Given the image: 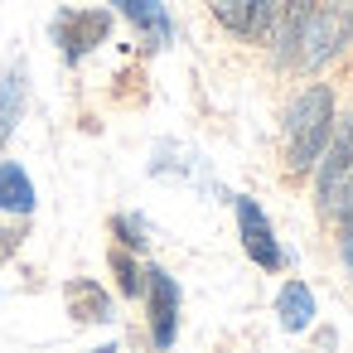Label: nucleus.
I'll list each match as a JSON object with an SVG mask.
<instances>
[{
    "label": "nucleus",
    "instance_id": "nucleus-1",
    "mask_svg": "<svg viewBox=\"0 0 353 353\" xmlns=\"http://www.w3.org/2000/svg\"><path fill=\"white\" fill-rule=\"evenodd\" d=\"M329 136H334V88H329V83H310V88L285 107V126H281L285 179L314 174V165H319Z\"/></svg>",
    "mask_w": 353,
    "mask_h": 353
},
{
    "label": "nucleus",
    "instance_id": "nucleus-2",
    "mask_svg": "<svg viewBox=\"0 0 353 353\" xmlns=\"http://www.w3.org/2000/svg\"><path fill=\"white\" fill-rule=\"evenodd\" d=\"M314 199H319V213L329 223H343L353 213V117L329 136L319 165H314Z\"/></svg>",
    "mask_w": 353,
    "mask_h": 353
},
{
    "label": "nucleus",
    "instance_id": "nucleus-3",
    "mask_svg": "<svg viewBox=\"0 0 353 353\" xmlns=\"http://www.w3.org/2000/svg\"><path fill=\"white\" fill-rule=\"evenodd\" d=\"M112 34V10H59L54 15V44L63 49L68 63H83L97 44Z\"/></svg>",
    "mask_w": 353,
    "mask_h": 353
},
{
    "label": "nucleus",
    "instance_id": "nucleus-4",
    "mask_svg": "<svg viewBox=\"0 0 353 353\" xmlns=\"http://www.w3.org/2000/svg\"><path fill=\"white\" fill-rule=\"evenodd\" d=\"M281 6H285V0H208L213 20H218L232 39H252V44L271 39Z\"/></svg>",
    "mask_w": 353,
    "mask_h": 353
},
{
    "label": "nucleus",
    "instance_id": "nucleus-5",
    "mask_svg": "<svg viewBox=\"0 0 353 353\" xmlns=\"http://www.w3.org/2000/svg\"><path fill=\"white\" fill-rule=\"evenodd\" d=\"M237 237H242V252H247L261 271H281V266H285V252H281V242H276V232H271L261 203L247 199V194H237Z\"/></svg>",
    "mask_w": 353,
    "mask_h": 353
},
{
    "label": "nucleus",
    "instance_id": "nucleus-6",
    "mask_svg": "<svg viewBox=\"0 0 353 353\" xmlns=\"http://www.w3.org/2000/svg\"><path fill=\"white\" fill-rule=\"evenodd\" d=\"M145 305H150V343L165 353L179 334V285L170 271L145 266Z\"/></svg>",
    "mask_w": 353,
    "mask_h": 353
},
{
    "label": "nucleus",
    "instance_id": "nucleus-7",
    "mask_svg": "<svg viewBox=\"0 0 353 353\" xmlns=\"http://www.w3.org/2000/svg\"><path fill=\"white\" fill-rule=\"evenodd\" d=\"M107 6H117L131 20V30L145 39V49H165L174 39V20L165 10V0H107Z\"/></svg>",
    "mask_w": 353,
    "mask_h": 353
},
{
    "label": "nucleus",
    "instance_id": "nucleus-8",
    "mask_svg": "<svg viewBox=\"0 0 353 353\" xmlns=\"http://www.w3.org/2000/svg\"><path fill=\"white\" fill-rule=\"evenodd\" d=\"M63 300H68V314H73L78 324H107V319H117V314H112V295H107L97 281H88V276L68 281V285H63Z\"/></svg>",
    "mask_w": 353,
    "mask_h": 353
},
{
    "label": "nucleus",
    "instance_id": "nucleus-9",
    "mask_svg": "<svg viewBox=\"0 0 353 353\" xmlns=\"http://www.w3.org/2000/svg\"><path fill=\"white\" fill-rule=\"evenodd\" d=\"M276 319H281L285 334L310 329V324H314V290H310L305 281H285L281 295H276Z\"/></svg>",
    "mask_w": 353,
    "mask_h": 353
},
{
    "label": "nucleus",
    "instance_id": "nucleus-10",
    "mask_svg": "<svg viewBox=\"0 0 353 353\" xmlns=\"http://www.w3.org/2000/svg\"><path fill=\"white\" fill-rule=\"evenodd\" d=\"M20 112H25V63H15L0 78V150L10 145V136L20 126Z\"/></svg>",
    "mask_w": 353,
    "mask_h": 353
},
{
    "label": "nucleus",
    "instance_id": "nucleus-11",
    "mask_svg": "<svg viewBox=\"0 0 353 353\" xmlns=\"http://www.w3.org/2000/svg\"><path fill=\"white\" fill-rule=\"evenodd\" d=\"M0 213H34V184L15 160H0Z\"/></svg>",
    "mask_w": 353,
    "mask_h": 353
},
{
    "label": "nucleus",
    "instance_id": "nucleus-12",
    "mask_svg": "<svg viewBox=\"0 0 353 353\" xmlns=\"http://www.w3.org/2000/svg\"><path fill=\"white\" fill-rule=\"evenodd\" d=\"M107 261H112V276H117V290L126 295V300H136V295H145V266L131 256V247H112L107 252Z\"/></svg>",
    "mask_w": 353,
    "mask_h": 353
},
{
    "label": "nucleus",
    "instance_id": "nucleus-13",
    "mask_svg": "<svg viewBox=\"0 0 353 353\" xmlns=\"http://www.w3.org/2000/svg\"><path fill=\"white\" fill-rule=\"evenodd\" d=\"M112 232H117V247H136V252L145 247V237H141V232H145V223H141V218H131V213L112 218Z\"/></svg>",
    "mask_w": 353,
    "mask_h": 353
},
{
    "label": "nucleus",
    "instance_id": "nucleus-14",
    "mask_svg": "<svg viewBox=\"0 0 353 353\" xmlns=\"http://www.w3.org/2000/svg\"><path fill=\"white\" fill-rule=\"evenodd\" d=\"M20 237H25L20 228H10V232H0V256H10V252L20 247Z\"/></svg>",
    "mask_w": 353,
    "mask_h": 353
},
{
    "label": "nucleus",
    "instance_id": "nucleus-15",
    "mask_svg": "<svg viewBox=\"0 0 353 353\" xmlns=\"http://www.w3.org/2000/svg\"><path fill=\"white\" fill-rule=\"evenodd\" d=\"M92 353H117V343H107V348H92Z\"/></svg>",
    "mask_w": 353,
    "mask_h": 353
}]
</instances>
